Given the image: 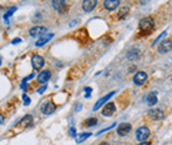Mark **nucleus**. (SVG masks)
Listing matches in <instances>:
<instances>
[{"mask_svg":"<svg viewBox=\"0 0 172 145\" xmlns=\"http://www.w3.org/2000/svg\"><path fill=\"white\" fill-rule=\"evenodd\" d=\"M53 38H54V34H51V33L44 34L43 36H40V38L37 39V41L35 43V45H36V46H43V45H45L46 43H49V41L51 40Z\"/></svg>","mask_w":172,"mask_h":145,"instance_id":"14","label":"nucleus"},{"mask_svg":"<svg viewBox=\"0 0 172 145\" xmlns=\"http://www.w3.org/2000/svg\"><path fill=\"white\" fill-rule=\"evenodd\" d=\"M76 130L74 129V128H71V129H70V135H71V137H76V133H75Z\"/></svg>","mask_w":172,"mask_h":145,"instance_id":"26","label":"nucleus"},{"mask_svg":"<svg viewBox=\"0 0 172 145\" xmlns=\"http://www.w3.org/2000/svg\"><path fill=\"white\" fill-rule=\"evenodd\" d=\"M31 123H33V116L31 115H26V116H24L21 120L19 121L18 126H20V128H28V126L31 125Z\"/></svg>","mask_w":172,"mask_h":145,"instance_id":"17","label":"nucleus"},{"mask_svg":"<svg viewBox=\"0 0 172 145\" xmlns=\"http://www.w3.org/2000/svg\"><path fill=\"white\" fill-rule=\"evenodd\" d=\"M3 123H4V115L0 114V124H3Z\"/></svg>","mask_w":172,"mask_h":145,"instance_id":"29","label":"nucleus"},{"mask_svg":"<svg viewBox=\"0 0 172 145\" xmlns=\"http://www.w3.org/2000/svg\"><path fill=\"white\" fill-rule=\"evenodd\" d=\"M55 109H56V106H55L54 103H51V101H45L43 104V106H41V111L45 114V115L53 114L55 111Z\"/></svg>","mask_w":172,"mask_h":145,"instance_id":"9","label":"nucleus"},{"mask_svg":"<svg viewBox=\"0 0 172 145\" xmlns=\"http://www.w3.org/2000/svg\"><path fill=\"white\" fill-rule=\"evenodd\" d=\"M147 80V74L145 71H137L135 76H134V83H135V85H142Z\"/></svg>","mask_w":172,"mask_h":145,"instance_id":"5","label":"nucleus"},{"mask_svg":"<svg viewBox=\"0 0 172 145\" xmlns=\"http://www.w3.org/2000/svg\"><path fill=\"white\" fill-rule=\"evenodd\" d=\"M91 137V133H83V134H79V135L75 137V140H76V144H80L83 143L84 140H86L87 138Z\"/></svg>","mask_w":172,"mask_h":145,"instance_id":"21","label":"nucleus"},{"mask_svg":"<svg viewBox=\"0 0 172 145\" xmlns=\"http://www.w3.org/2000/svg\"><path fill=\"white\" fill-rule=\"evenodd\" d=\"M138 145H151V144L150 143H140Z\"/></svg>","mask_w":172,"mask_h":145,"instance_id":"31","label":"nucleus"},{"mask_svg":"<svg viewBox=\"0 0 172 145\" xmlns=\"http://www.w3.org/2000/svg\"><path fill=\"white\" fill-rule=\"evenodd\" d=\"M30 36H43L44 34H46V29L44 26H34L30 29V32H29Z\"/></svg>","mask_w":172,"mask_h":145,"instance_id":"11","label":"nucleus"},{"mask_svg":"<svg viewBox=\"0 0 172 145\" xmlns=\"http://www.w3.org/2000/svg\"><path fill=\"white\" fill-rule=\"evenodd\" d=\"M51 5H53V8L56 10V12H59L60 14H64L66 10H67V6H66L65 0H53Z\"/></svg>","mask_w":172,"mask_h":145,"instance_id":"3","label":"nucleus"},{"mask_svg":"<svg viewBox=\"0 0 172 145\" xmlns=\"http://www.w3.org/2000/svg\"><path fill=\"white\" fill-rule=\"evenodd\" d=\"M138 29L142 34H151V32L155 29V20L152 16H146L140 20L138 23Z\"/></svg>","mask_w":172,"mask_h":145,"instance_id":"1","label":"nucleus"},{"mask_svg":"<svg viewBox=\"0 0 172 145\" xmlns=\"http://www.w3.org/2000/svg\"><path fill=\"white\" fill-rule=\"evenodd\" d=\"M50 76H51V72H50L49 70H44V71H41V72H39L37 81L40 83V84H45L46 81H49Z\"/></svg>","mask_w":172,"mask_h":145,"instance_id":"16","label":"nucleus"},{"mask_svg":"<svg viewBox=\"0 0 172 145\" xmlns=\"http://www.w3.org/2000/svg\"><path fill=\"white\" fill-rule=\"evenodd\" d=\"M85 91H87V98H89V96H90V93L92 91V89H91V88H86Z\"/></svg>","mask_w":172,"mask_h":145,"instance_id":"27","label":"nucleus"},{"mask_svg":"<svg viewBox=\"0 0 172 145\" xmlns=\"http://www.w3.org/2000/svg\"><path fill=\"white\" fill-rule=\"evenodd\" d=\"M31 63H33V66H34L36 70H39V69H41V68L44 66L45 60H44L43 56H40V55H34L33 59H31Z\"/></svg>","mask_w":172,"mask_h":145,"instance_id":"12","label":"nucleus"},{"mask_svg":"<svg viewBox=\"0 0 172 145\" xmlns=\"http://www.w3.org/2000/svg\"><path fill=\"white\" fill-rule=\"evenodd\" d=\"M151 135V133H150V129L146 128V126H141L136 130V139L138 141H146Z\"/></svg>","mask_w":172,"mask_h":145,"instance_id":"2","label":"nucleus"},{"mask_svg":"<svg viewBox=\"0 0 172 145\" xmlns=\"http://www.w3.org/2000/svg\"><path fill=\"white\" fill-rule=\"evenodd\" d=\"M115 111H116V105L114 104V103H107V104L104 106V109H102V115L111 116V115H114Z\"/></svg>","mask_w":172,"mask_h":145,"instance_id":"10","label":"nucleus"},{"mask_svg":"<svg viewBox=\"0 0 172 145\" xmlns=\"http://www.w3.org/2000/svg\"><path fill=\"white\" fill-rule=\"evenodd\" d=\"M0 64H2V59H0Z\"/></svg>","mask_w":172,"mask_h":145,"instance_id":"33","label":"nucleus"},{"mask_svg":"<svg viewBox=\"0 0 172 145\" xmlns=\"http://www.w3.org/2000/svg\"><path fill=\"white\" fill-rule=\"evenodd\" d=\"M0 10H2V5H0Z\"/></svg>","mask_w":172,"mask_h":145,"instance_id":"34","label":"nucleus"},{"mask_svg":"<svg viewBox=\"0 0 172 145\" xmlns=\"http://www.w3.org/2000/svg\"><path fill=\"white\" fill-rule=\"evenodd\" d=\"M114 95H115V91H111V93H109L107 95H105V96H102L101 99H99V100H97V103L95 104V106H94V110H97V109H100L101 106H102V105L105 104L106 101H109V99H110V98H112Z\"/></svg>","mask_w":172,"mask_h":145,"instance_id":"13","label":"nucleus"},{"mask_svg":"<svg viewBox=\"0 0 172 145\" xmlns=\"http://www.w3.org/2000/svg\"><path fill=\"white\" fill-rule=\"evenodd\" d=\"M120 4V0H104V8L109 12L115 10Z\"/></svg>","mask_w":172,"mask_h":145,"instance_id":"15","label":"nucleus"},{"mask_svg":"<svg viewBox=\"0 0 172 145\" xmlns=\"http://www.w3.org/2000/svg\"><path fill=\"white\" fill-rule=\"evenodd\" d=\"M97 5V0H83V9L84 12L90 13L96 8Z\"/></svg>","mask_w":172,"mask_h":145,"instance_id":"6","label":"nucleus"},{"mask_svg":"<svg viewBox=\"0 0 172 145\" xmlns=\"http://www.w3.org/2000/svg\"><path fill=\"white\" fill-rule=\"evenodd\" d=\"M147 104L150 105V106H152V105H155L156 103H157V93L156 91H151L150 94L147 95Z\"/></svg>","mask_w":172,"mask_h":145,"instance_id":"19","label":"nucleus"},{"mask_svg":"<svg viewBox=\"0 0 172 145\" xmlns=\"http://www.w3.org/2000/svg\"><path fill=\"white\" fill-rule=\"evenodd\" d=\"M20 43V39H14L13 40V44H19Z\"/></svg>","mask_w":172,"mask_h":145,"instance_id":"30","label":"nucleus"},{"mask_svg":"<svg viewBox=\"0 0 172 145\" xmlns=\"http://www.w3.org/2000/svg\"><path fill=\"white\" fill-rule=\"evenodd\" d=\"M23 100L25 101V103H24L25 105H29V104H30V98H29L26 94H23Z\"/></svg>","mask_w":172,"mask_h":145,"instance_id":"24","label":"nucleus"},{"mask_svg":"<svg viewBox=\"0 0 172 145\" xmlns=\"http://www.w3.org/2000/svg\"><path fill=\"white\" fill-rule=\"evenodd\" d=\"M96 124H97V119H96V118H90V119H86V120H85L84 125L87 126V128H90V126H95Z\"/></svg>","mask_w":172,"mask_h":145,"instance_id":"22","label":"nucleus"},{"mask_svg":"<svg viewBox=\"0 0 172 145\" xmlns=\"http://www.w3.org/2000/svg\"><path fill=\"white\" fill-rule=\"evenodd\" d=\"M148 116L154 120H161L165 118V113L161 109H151L148 111Z\"/></svg>","mask_w":172,"mask_h":145,"instance_id":"7","label":"nucleus"},{"mask_svg":"<svg viewBox=\"0 0 172 145\" xmlns=\"http://www.w3.org/2000/svg\"><path fill=\"white\" fill-rule=\"evenodd\" d=\"M128 12H130V6H122L120 9L118 14H117V18L118 19H125L128 15Z\"/></svg>","mask_w":172,"mask_h":145,"instance_id":"20","label":"nucleus"},{"mask_svg":"<svg viewBox=\"0 0 172 145\" xmlns=\"http://www.w3.org/2000/svg\"><path fill=\"white\" fill-rule=\"evenodd\" d=\"M79 23V20H73V22L71 23H70V26H74L75 24H77Z\"/></svg>","mask_w":172,"mask_h":145,"instance_id":"28","label":"nucleus"},{"mask_svg":"<svg viewBox=\"0 0 172 145\" xmlns=\"http://www.w3.org/2000/svg\"><path fill=\"white\" fill-rule=\"evenodd\" d=\"M145 2H148V0H141V4H146Z\"/></svg>","mask_w":172,"mask_h":145,"instance_id":"32","label":"nucleus"},{"mask_svg":"<svg viewBox=\"0 0 172 145\" xmlns=\"http://www.w3.org/2000/svg\"><path fill=\"white\" fill-rule=\"evenodd\" d=\"M45 90H46V85H44L43 88H40V89L37 90V93H39V94H43V93H44Z\"/></svg>","mask_w":172,"mask_h":145,"instance_id":"25","label":"nucleus"},{"mask_svg":"<svg viewBox=\"0 0 172 145\" xmlns=\"http://www.w3.org/2000/svg\"><path fill=\"white\" fill-rule=\"evenodd\" d=\"M138 58H140V50L136 49V48L131 49L128 53H127V59H128L130 61H135V60H137Z\"/></svg>","mask_w":172,"mask_h":145,"instance_id":"18","label":"nucleus"},{"mask_svg":"<svg viewBox=\"0 0 172 145\" xmlns=\"http://www.w3.org/2000/svg\"><path fill=\"white\" fill-rule=\"evenodd\" d=\"M14 12H16V8H15V6H13V8H10V9L8 10V12H6V14L4 15V19H5V22H8V20H9V18H10V16H11L13 14H14Z\"/></svg>","mask_w":172,"mask_h":145,"instance_id":"23","label":"nucleus"},{"mask_svg":"<svg viewBox=\"0 0 172 145\" xmlns=\"http://www.w3.org/2000/svg\"><path fill=\"white\" fill-rule=\"evenodd\" d=\"M131 131V124L128 123H122V124H120L118 128H117V134L120 137H125L127 135V134Z\"/></svg>","mask_w":172,"mask_h":145,"instance_id":"8","label":"nucleus"},{"mask_svg":"<svg viewBox=\"0 0 172 145\" xmlns=\"http://www.w3.org/2000/svg\"><path fill=\"white\" fill-rule=\"evenodd\" d=\"M157 50H158V53H161V54L168 53V51L172 50V41H171V40H164V41H161L160 45H158V48H157Z\"/></svg>","mask_w":172,"mask_h":145,"instance_id":"4","label":"nucleus"}]
</instances>
